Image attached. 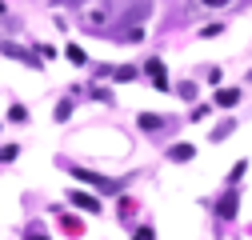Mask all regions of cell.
Returning a JSON list of instances; mask_svg holds the SVG:
<instances>
[{
    "mask_svg": "<svg viewBox=\"0 0 252 240\" xmlns=\"http://www.w3.org/2000/svg\"><path fill=\"white\" fill-rule=\"evenodd\" d=\"M216 216H220V220H232V216H236V188H228L224 196L216 200Z\"/></svg>",
    "mask_w": 252,
    "mask_h": 240,
    "instance_id": "1",
    "label": "cell"
},
{
    "mask_svg": "<svg viewBox=\"0 0 252 240\" xmlns=\"http://www.w3.org/2000/svg\"><path fill=\"white\" fill-rule=\"evenodd\" d=\"M76 176H80V180H88V184H96L100 192H120V184H116V180H108V176H96V172H84V168H76Z\"/></svg>",
    "mask_w": 252,
    "mask_h": 240,
    "instance_id": "2",
    "label": "cell"
},
{
    "mask_svg": "<svg viewBox=\"0 0 252 240\" xmlns=\"http://www.w3.org/2000/svg\"><path fill=\"white\" fill-rule=\"evenodd\" d=\"M148 76H152V84L160 88V92H172V88H168V72H164L160 60H148Z\"/></svg>",
    "mask_w": 252,
    "mask_h": 240,
    "instance_id": "3",
    "label": "cell"
},
{
    "mask_svg": "<svg viewBox=\"0 0 252 240\" xmlns=\"http://www.w3.org/2000/svg\"><path fill=\"white\" fill-rule=\"evenodd\" d=\"M0 52H4V56H12V60H28L32 68H40V60H36V56H28L20 44H8V40H4V44H0Z\"/></svg>",
    "mask_w": 252,
    "mask_h": 240,
    "instance_id": "4",
    "label": "cell"
},
{
    "mask_svg": "<svg viewBox=\"0 0 252 240\" xmlns=\"http://www.w3.org/2000/svg\"><path fill=\"white\" fill-rule=\"evenodd\" d=\"M68 200H72L76 208H88V212H100V200H96V196H88V192H68Z\"/></svg>",
    "mask_w": 252,
    "mask_h": 240,
    "instance_id": "5",
    "label": "cell"
},
{
    "mask_svg": "<svg viewBox=\"0 0 252 240\" xmlns=\"http://www.w3.org/2000/svg\"><path fill=\"white\" fill-rule=\"evenodd\" d=\"M164 120H168V116H156V112H140V128H144V132H160V128H164Z\"/></svg>",
    "mask_w": 252,
    "mask_h": 240,
    "instance_id": "6",
    "label": "cell"
},
{
    "mask_svg": "<svg viewBox=\"0 0 252 240\" xmlns=\"http://www.w3.org/2000/svg\"><path fill=\"white\" fill-rule=\"evenodd\" d=\"M192 156H196L192 144H172V148H168V160H192Z\"/></svg>",
    "mask_w": 252,
    "mask_h": 240,
    "instance_id": "7",
    "label": "cell"
},
{
    "mask_svg": "<svg viewBox=\"0 0 252 240\" xmlns=\"http://www.w3.org/2000/svg\"><path fill=\"white\" fill-rule=\"evenodd\" d=\"M236 100H240V88H220V92H216V104L220 108H232Z\"/></svg>",
    "mask_w": 252,
    "mask_h": 240,
    "instance_id": "8",
    "label": "cell"
},
{
    "mask_svg": "<svg viewBox=\"0 0 252 240\" xmlns=\"http://www.w3.org/2000/svg\"><path fill=\"white\" fill-rule=\"evenodd\" d=\"M64 56H68V60H72V64H84V60H88V56H84V48H80V44H68V48H64Z\"/></svg>",
    "mask_w": 252,
    "mask_h": 240,
    "instance_id": "9",
    "label": "cell"
},
{
    "mask_svg": "<svg viewBox=\"0 0 252 240\" xmlns=\"http://www.w3.org/2000/svg\"><path fill=\"white\" fill-rule=\"evenodd\" d=\"M8 120H12V124H24V120H28V108H24V104H12V108H8Z\"/></svg>",
    "mask_w": 252,
    "mask_h": 240,
    "instance_id": "10",
    "label": "cell"
},
{
    "mask_svg": "<svg viewBox=\"0 0 252 240\" xmlns=\"http://www.w3.org/2000/svg\"><path fill=\"white\" fill-rule=\"evenodd\" d=\"M16 152H20V148H16V144H4V148H0V160H4V164H8V160H16Z\"/></svg>",
    "mask_w": 252,
    "mask_h": 240,
    "instance_id": "11",
    "label": "cell"
},
{
    "mask_svg": "<svg viewBox=\"0 0 252 240\" xmlns=\"http://www.w3.org/2000/svg\"><path fill=\"white\" fill-rule=\"evenodd\" d=\"M176 92H180L184 100H196V84H180V88H176Z\"/></svg>",
    "mask_w": 252,
    "mask_h": 240,
    "instance_id": "12",
    "label": "cell"
},
{
    "mask_svg": "<svg viewBox=\"0 0 252 240\" xmlns=\"http://www.w3.org/2000/svg\"><path fill=\"white\" fill-rule=\"evenodd\" d=\"M132 240H156V232H152V224H144V228H136V236Z\"/></svg>",
    "mask_w": 252,
    "mask_h": 240,
    "instance_id": "13",
    "label": "cell"
},
{
    "mask_svg": "<svg viewBox=\"0 0 252 240\" xmlns=\"http://www.w3.org/2000/svg\"><path fill=\"white\" fill-rule=\"evenodd\" d=\"M24 240H48V236H40V232H28V236H24Z\"/></svg>",
    "mask_w": 252,
    "mask_h": 240,
    "instance_id": "14",
    "label": "cell"
},
{
    "mask_svg": "<svg viewBox=\"0 0 252 240\" xmlns=\"http://www.w3.org/2000/svg\"><path fill=\"white\" fill-rule=\"evenodd\" d=\"M204 4H228V0H204Z\"/></svg>",
    "mask_w": 252,
    "mask_h": 240,
    "instance_id": "15",
    "label": "cell"
},
{
    "mask_svg": "<svg viewBox=\"0 0 252 240\" xmlns=\"http://www.w3.org/2000/svg\"><path fill=\"white\" fill-rule=\"evenodd\" d=\"M64 4H84V0H64Z\"/></svg>",
    "mask_w": 252,
    "mask_h": 240,
    "instance_id": "16",
    "label": "cell"
},
{
    "mask_svg": "<svg viewBox=\"0 0 252 240\" xmlns=\"http://www.w3.org/2000/svg\"><path fill=\"white\" fill-rule=\"evenodd\" d=\"M248 80H252V72H248Z\"/></svg>",
    "mask_w": 252,
    "mask_h": 240,
    "instance_id": "17",
    "label": "cell"
}]
</instances>
